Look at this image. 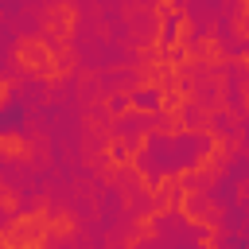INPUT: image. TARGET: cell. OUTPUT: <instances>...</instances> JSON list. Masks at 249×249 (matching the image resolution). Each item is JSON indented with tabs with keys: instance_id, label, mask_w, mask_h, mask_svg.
I'll use <instances>...</instances> for the list:
<instances>
[{
	"instance_id": "cell-1",
	"label": "cell",
	"mask_w": 249,
	"mask_h": 249,
	"mask_svg": "<svg viewBox=\"0 0 249 249\" xmlns=\"http://www.w3.org/2000/svg\"><path fill=\"white\" fill-rule=\"evenodd\" d=\"M19 121H23V101L19 97H8V105L0 109V132H12Z\"/></svg>"
}]
</instances>
